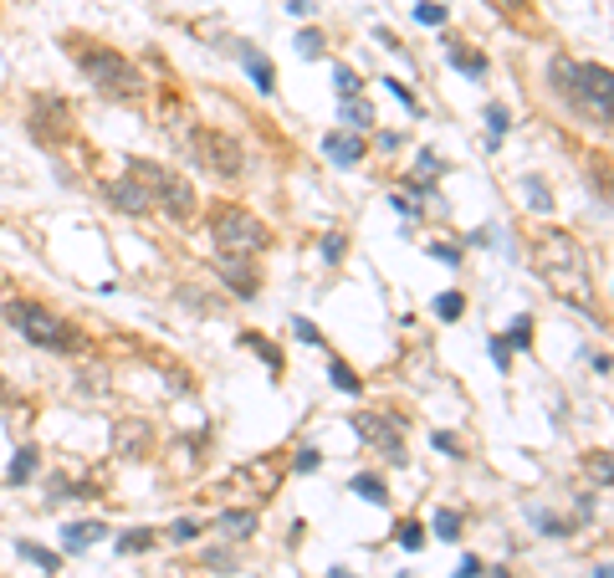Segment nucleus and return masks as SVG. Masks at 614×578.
Instances as JSON below:
<instances>
[{
	"mask_svg": "<svg viewBox=\"0 0 614 578\" xmlns=\"http://www.w3.org/2000/svg\"><path fill=\"white\" fill-rule=\"evenodd\" d=\"M533 261H537L543 281H548L558 298L573 302V307H583V313H594V271H589V251H583L573 235H568V231L537 235V241H533Z\"/></svg>",
	"mask_w": 614,
	"mask_h": 578,
	"instance_id": "1",
	"label": "nucleus"
},
{
	"mask_svg": "<svg viewBox=\"0 0 614 578\" xmlns=\"http://www.w3.org/2000/svg\"><path fill=\"white\" fill-rule=\"evenodd\" d=\"M72 57H78V67L87 72V82H93L103 97H118V103H133V97H143V72L128 62L124 51L93 47V41H78V47H72Z\"/></svg>",
	"mask_w": 614,
	"mask_h": 578,
	"instance_id": "2",
	"label": "nucleus"
},
{
	"mask_svg": "<svg viewBox=\"0 0 614 578\" xmlns=\"http://www.w3.org/2000/svg\"><path fill=\"white\" fill-rule=\"evenodd\" d=\"M5 323H11L26 344L51 348V353H72V348H82V333L72 328V323H62L51 307L32 302V298H11V302H5Z\"/></svg>",
	"mask_w": 614,
	"mask_h": 578,
	"instance_id": "3",
	"label": "nucleus"
},
{
	"mask_svg": "<svg viewBox=\"0 0 614 578\" xmlns=\"http://www.w3.org/2000/svg\"><path fill=\"white\" fill-rule=\"evenodd\" d=\"M553 87L568 97V103H579L583 113H594L599 124H609V67H594V62H558L548 67Z\"/></svg>",
	"mask_w": 614,
	"mask_h": 578,
	"instance_id": "4",
	"label": "nucleus"
},
{
	"mask_svg": "<svg viewBox=\"0 0 614 578\" xmlns=\"http://www.w3.org/2000/svg\"><path fill=\"white\" fill-rule=\"evenodd\" d=\"M210 231H215V246H221V256H256V251H267V225L252 216V210H241V205H225V210H215V220H210Z\"/></svg>",
	"mask_w": 614,
	"mask_h": 578,
	"instance_id": "5",
	"label": "nucleus"
},
{
	"mask_svg": "<svg viewBox=\"0 0 614 578\" xmlns=\"http://www.w3.org/2000/svg\"><path fill=\"white\" fill-rule=\"evenodd\" d=\"M133 179H139L143 189H149V200L154 205H164L174 220H189L195 216V189H189V179L185 174H174L170 164H133Z\"/></svg>",
	"mask_w": 614,
	"mask_h": 578,
	"instance_id": "6",
	"label": "nucleus"
},
{
	"mask_svg": "<svg viewBox=\"0 0 614 578\" xmlns=\"http://www.w3.org/2000/svg\"><path fill=\"white\" fill-rule=\"evenodd\" d=\"M195 154H200L205 170L225 174V179H236L241 170H246V159H241V143L225 139L221 128H200V139H195Z\"/></svg>",
	"mask_w": 614,
	"mask_h": 578,
	"instance_id": "7",
	"label": "nucleus"
},
{
	"mask_svg": "<svg viewBox=\"0 0 614 578\" xmlns=\"http://www.w3.org/2000/svg\"><path fill=\"white\" fill-rule=\"evenodd\" d=\"M353 430H359L379 455H389L394 466H405V425L389 420V415H353Z\"/></svg>",
	"mask_w": 614,
	"mask_h": 578,
	"instance_id": "8",
	"label": "nucleus"
},
{
	"mask_svg": "<svg viewBox=\"0 0 614 578\" xmlns=\"http://www.w3.org/2000/svg\"><path fill=\"white\" fill-rule=\"evenodd\" d=\"M103 195H108V200L124 210V216H143V210L154 205V200H149V189H143L133 174H128V179H108V189H103Z\"/></svg>",
	"mask_w": 614,
	"mask_h": 578,
	"instance_id": "9",
	"label": "nucleus"
},
{
	"mask_svg": "<svg viewBox=\"0 0 614 578\" xmlns=\"http://www.w3.org/2000/svg\"><path fill=\"white\" fill-rule=\"evenodd\" d=\"M149 440L154 436H149V425L143 420H124L118 430H113V451L124 455V461H139V455L149 451Z\"/></svg>",
	"mask_w": 614,
	"mask_h": 578,
	"instance_id": "10",
	"label": "nucleus"
},
{
	"mask_svg": "<svg viewBox=\"0 0 614 578\" xmlns=\"http://www.w3.org/2000/svg\"><path fill=\"white\" fill-rule=\"evenodd\" d=\"M236 57L246 62V72H252V87H256V93H267V97L277 93V67H271L267 57H261V51L246 47V41H236Z\"/></svg>",
	"mask_w": 614,
	"mask_h": 578,
	"instance_id": "11",
	"label": "nucleus"
},
{
	"mask_svg": "<svg viewBox=\"0 0 614 578\" xmlns=\"http://www.w3.org/2000/svg\"><path fill=\"white\" fill-rule=\"evenodd\" d=\"M221 271H225V281H231L236 298H246V302L256 298V271L246 266V256H221Z\"/></svg>",
	"mask_w": 614,
	"mask_h": 578,
	"instance_id": "12",
	"label": "nucleus"
},
{
	"mask_svg": "<svg viewBox=\"0 0 614 578\" xmlns=\"http://www.w3.org/2000/svg\"><path fill=\"white\" fill-rule=\"evenodd\" d=\"M323 154H328L333 164L353 170V164H363V143H359V139H348V133H328V139H323Z\"/></svg>",
	"mask_w": 614,
	"mask_h": 578,
	"instance_id": "13",
	"label": "nucleus"
},
{
	"mask_svg": "<svg viewBox=\"0 0 614 578\" xmlns=\"http://www.w3.org/2000/svg\"><path fill=\"white\" fill-rule=\"evenodd\" d=\"M215 532L241 543V537H252V532H256V512H252V507H231V512L215 517Z\"/></svg>",
	"mask_w": 614,
	"mask_h": 578,
	"instance_id": "14",
	"label": "nucleus"
},
{
	"mask_svg": "<svg viewBox=\"0 0 614 578\" xmlns=\"http://www.w3.org/2000/svg\"><path fill=\"white\" fill-rule=\"evenodd\" d=\"M103 522H67L62 528V547L67 553H82V547H93V543H103Z\"/></svg>",
	"mask_w": 614,
	"mask_h": 578,
	"instance_id": "15",
	"label": "nucleus"
},
{
	"mask_svg": "<svg viewBox=\"0 0 614 578\" xmlns=\"http://www.w3.org/2000/svg\"><path fill=\"white\" fill-rule=\"evenodd\" d=\"M451 67H456L461 78H472V82H481L487 78V57H481V51H466V47H456V41H451Z\"/></svg>",
	"mask_w": 614,
	"mask_h": 578,
	"instance_id": "16",
	"label": "nucleus"
},
{
	"mask_svg": "<svg viewBox=\"0 0 614 578\" xmlns=\"http://www.w3.org/2000/svg\"><path fill=\"white\" fill-rule=\"evenodd\" d=\"M16 553L26 563H36L41 573H57V568H62V553H51V547H41V543H16Z\"/></svg>",
	"mask_w": 614,
	"mask_h": 578,
	"instance_id": "17",
	"label": "nucleus"
},
{
	"mask_svg": "<svg viewBox=\"0 0 614 578\" xmlns=\"http://www.w3.org/2000/svg\"><path fill=\"white\" fill-rule=\"evenodd\" d=\"M348 491H359V497L374 501V507H389V491H384V482H379V476H369V471H363V476H353V482H348Z\"/></svg>",
	"mask_w": 614,
	"mask_h": 578,
	"instance_id": "18",
	"label": "nucleus"
},
{
	"mask_svg": "<svg viewBox=\"0 0 614 578\" xmlns=\"http://www.w3.org/2000/svg\"><path fill=\"white\" fill-rule=\"evenodd\" d=\"M522 195H527V210H537V216H548V210H553V195H548V185H543L537 174L522 179Z\"/></svg>",
	"mask_w": 614,
	"mask_h": 578,
	"instance_id": "19",
	"label": "nucleus"
},
{
	"mask_svg": "<svg viewBox=\"0 0 614 578\" xmlns=\"http://www.w3.org/2000/svg\"><path fill=\"white\" fill-rule=\"evenodd\" d=\"M481 118H487V133H491V149H497V143L507 139V128H512V113L502 108V103H487V113H481Z\"/></svg>",
	"mask_w": 614,
	"mask_h": 578,
	"instance_id": "20",
	"label": "nucleus"
},
{
	"mask_svg": "<svg viewBox=\"0 0 614 578\" xmlns=\"http://www.w3.org/2000/svg\"><path fill=\"white\" fill-rule=\"evenodd\" d=\"M328 379H333V390H348V394H359V390H363V379L353 374L344 359H333V363H328Z\"/></svg>",
	"mask_w": 614,
	"mask_h": 578,
	"instance_id": "21",
	"label": "nucleus"
},
{
	"mask_svg": "<svg viewBox=\"0 0 614 578\" xmlns=\"http://www.w3.org/2000/svg\"><path fill=\"white\" fill-rule=\"evenodd\" d=\"M344 124L348 128H369L374 124V108H369L363 97H344Z\"/></svg>",
	"mask_w": 614,
	"mask_h": 578,
	"instance_id": "22",
	"label": "nucleus"
},
{
	"mask_svg": "<svg viewBox=\"0 0 614 578\" xmlns=\"http://www.w3.org/2000/svg\"><path fill=\"white\" fill-rule=\"evenodd\" d=\"M32 471H36V445H21V451L16 455H11V471H5V476H11V482H26V476H32Z\"/></svg>",
	"mask_w": 614,
	"mask_h": 578,
	"instance_id": "23",
	"label": "nucleus"
},
{
	"mask_svg": "<svg viewBox=\"0 0 614 578\" xmlns=\"http://www.w3.org/2000/svg\"><path fill=\"white\" fill-rule=\"evenodd\" d=\"M435 537H445V543H456L461 537V512L456 507H441V512H435Z\"/></svg>",
	"mask_w": 614,
	"mask_h": 578,
	"instance_id": "24",
	"label": "nucleus"
},
{
	"mask_svg": "<svg viewBox=\"0 0 614 578\" xmlns=\"http://www.w3.org/2000/svg\"><path fill=\"white\" fill-rule=\"evenodd\" d=\"M461 313H466V298H461V292H441V298H435V317H441V323H456Z\"/></svg>",
	"mask_w": 614,
	"mask_h": 578,
	"instance_id": "25",
	"label": "nucleus"
},
{
	"mask_svg": "<svg viewBox=\"0 0 614 578\" xmlns=\"http://www.w3.org/2000/svg\"><path fill=\"white\" fill-rule=\"evenodd\" d=\"M241 344L252 348V353H261V359H267V369H271V374H282V353H277V348H271L267 338H256V333H246V338H241Z\"/></svg>",
	"mask_w": 614,
	"mask_h": 578,
	"instance_id": "26",
	"label": "nucleus"
},
{
	"mask_svg": "<svg viewBox=\"0 0 614 578\" xmlns=\"http://www.w3.org/2000/svg\"><path fill=\"white\" fill-rule=\"evenodd\" d=\"M502 344H512V348H527V344H533V317H527V313L512 317V328H507Z\"/></svg>",
	"mask_w": 614,
	"mask_h": 578,
	"instance_id": "27",
	"label": "nucleus"
},
{
	"mask_svg": "<svg viewBox=\"0 0 614 578\" xmlns=\"http://www.w3.org/2000/svg\"><path fill=\"white\" fill-rule=\"evenodd\" d=\"M149 547H154V532L149 528H133V532L118 537V553H149Z\"/></svg>",
	"mask_w": 614,
	"mask_h": 578,
	"instance_id": "28",
	"label": "nucleus"
},
{
	"mask_svg": "<svg viewBox=\"0 0 614 578\" xmlns=\"http://www.w3.org/2000/svg\"><path fill=\"white\" fill-rule=\"evenodd\" d=\"M292 47H298V57L317 62V57H323V32H313V26H307V32H298V41H292Z\"/></svg>",
	"mask_w": 614,
	"mask_h": 578,
	"instance_id": "29",
	"label": "nucleus"
},
{
	"mask_svg": "<svg viewBox=\"0 0 614 578\" xmlns=\"http://www.w3.org/2000/svg\"><path fill=\"white\" fill-rule=\"evenodd\" d=\"M333 87H338V97H359V72L353 67H333Z\"/></svg>",
	"mask_w": 614,
	"mask_h": 578,
	"instance_id": "30",
	"label": "nucleus"
},
{
	"mask_svg": "<svg viewBox=\"0 0 614 578\" xmlns=\"http://www.w3.org/2000/svg\"><path fill=\"white\" fill-rule=\"evenodd\" d=\"M399 547L420 553V547H426V528H420V522H399Z\"/></svg>",
	"mask_w": 614,
	"mask_h": 578,
	"instance_id": "31",
	"label": "nucleus"
},
{
	"mask_svg": "<svg viewBox=\"0 0 614 578\" xmlns=\"http://www.w3.org/2000/svg\"><path fill=\"white\" fill-rule=\"evenodd\" d=\"M292 338H298V344H307V348H317V344H323V333H317V323H307V317H292Z\"/></svg>",
	"mask_w": 614,
	"mask_h": 578,
	"instance_id": "32",
	"label": "nucleus"
},
{
	"mask_svg": "<svg viewBox=\"0 0 614 578\" xmlns=\"http://www.w3.org/2000/svg\"><path fill=\"white\" fill-rule=\"evenodd\" d=\"M415 21H426V26H445V5H430V0H420V5H415Z\"/></svg>",
	"mask_w": 614,
	"mask_h": 578,
	"instance_id": "33",
	"label": "nucleus"
},
{
	"mask_svg": "<svg viewBox=\"0 0 614 578\" xmlns=\"http://www.w3.org/2000/svg\"><path fill=\"white\" fill-rule=\"evenodd\" d=\"M415 170H420V179H435V174H445V159H441V154H430V149H426Z\"/></svg>",
	"mask_w": 614,
	"mask_h": 578,
	"instance_id": "34",
	"label": "nucleus"
},
{
	"mask_svg": "<svg viewBox=\"0 0 614 578\" xmlns=\"http://www.w3.org/2000/svg\"><path fill=\"white\" fill-rule=\"evenodd\" d=\"M170 537L174 543H189V537H200V522H195V517H179V522L170 528Z\"/></svg>",
	"mask_w": 614,
	"mask_h": 578,
	"instance_id": "35",
	"label": "nucleus"
},
{
	"mask_svg": "<svg viewBox=\"0 0 614 578\" xmlns=\"http://www.w3.org/2000/svg\"><path fill=\"white\" fill-rule=\"evenodd\" d=\"M533 522H537V532H543V537H564V517H548V512H533Z\"/></svg>",
	"mask_w": 614,
	"mask_h": 578,
	"instance_id": "36",
	"label": "nucleus"
},
{
	"mask_svg": "<svg viewBox=\"0 0 614 578\" xmlns=\"http://www.w3.org/2000/svg\"><path fill=\"white\" fill-rule=\"evenodd\" d=\"M487 5L497 11V16H507V21H512V16H527V0H487Z\"/></svg>",
	"mask_w": 614,
	"mask_h": 578,
	"instance_id": "37",
	"label": "nucleus"
},
{
	"mask_svg": "<svg viewBox=\"0 0 614 578\" xmlns=\"http://www.w3.org/2000/svg\"><path fill=\"white\" fill-rule=\"evenodd\" d=\"M430 445H435V451H445V455H466V451H461V440L451 436V430H435V436H430Z\"/></svg>",
	"mask_w": 614,
	"mask_h": 578,
	"instance_id": "38",
	"label": "nucleus"
},
{
	"mask_svg": "<svg viewBox=\"0 0 614 578\" xmlns=\"http://www.w3.org/2000/svg\"><path fill=\"white\" fill-rule=\"evenodd\" d=\"M430 256H435V261H445V266H461V251L445 246V241H430Z\"/></svg>",
	"mask_w": 614,
	"mask_h": 578,
	"instance_id": "39",
	"label": "nucleus"
},
{
	"mask_svg": "<svg viewBox=\"0 0 614 578\" xmlns=\"http://www.w3.org/2000/svg\"><path fill=\"white\" fill-rule=\"evenodd\" d=\"M292 466H298V471H317V466H323V455H317V445H302Z\"/></svg>",
	"mask_w": 614,
	"mask_h": 578,
	"instance_id": "40",
	"label": "nucleus"
},
{
	"mask_svg": "<svg viewBox=\"0 0 614 578\" xmlns=\"http://www.w3.org/2000/svg\"><path fill=\"white\" fill-rule=\"evenodd\" d=\"M384 87H389V93H394V97H399V103H405V108H409V113L420 108V103H415V93H409L405 82H394V78H384Z\"/></svg>",
	"mask_w": 614,
	"mask_h": 578,
	"instance_id": "41",
	"label": "nucleus"
},
{
	"mask_svg": "<svg viewBox=\"0 0 614 578\" xmlns=\"http://www.w3.org/2000/svg\"><path fill=\"white\" fill-rule=\"evenodd\" d=\"M323 261H344V235H338V231L323 241Z\"/></svg>",
	"mask_w": 614,
	"mask_h": 578,
	"instance_id": "42",
	"label": "nucleus"
},
{
	"mask_svg": "<svg viewBox=\"0 0 614 578\" xmlns=\"http://www.w3.org/2000/svg\"><path fill=\"white\" fill-rule=\"evenodd\" d=\"M491 363H497V369H512V353H507L502 338H491Z\"/></svg>",
	"mask_w": 614,
	"mask_h": 578,
	"instance_id": "43",
	"label": "nucleus"
},
{
	"mask_svg": "<svg viewBox=\"0 0 614 578\" xmlns=\"http://www.w3.org/2000/svg\"><path fill=\"white\" fill-rule=\"evenodd\" d=\"M456 578H481V558H472V553H466V558H461V568H456Z\"/></svg>",
	"mask_w": 614,
	"mask_h": 578,
	"instance_id": "44",
	"label": "nucleus"
},
{
	"mask_svg": "<svg viewBox=\"0 0 614 578\" xmlns=\"http://www.w3.org/2000/svg\"><path fill=\"white\" fill-rule=\"evenodd\" d=\"M394 210H399V216H405V220H415V216H420V205H415V200H405V195H394Z\"/></svg>",
	"mask_w": 614,
	"mask_h": 578,
	"instance_id": "45",
	"label": "nucleus"
},
{
	"mask_svg": "<svg viewBox=\"0 0 614 578\" xmlns=\"http://www.w3.org/2000/svg\"><path fill=\"white\" fill-rule=\"evenodd\" d=\"M287 11H292V16H313L317 0H287Z\"/></svg>",
	"mask_w": 614,
	"mask_h": 578,
	"instance_id": "46",
	"label": "nucleus"
},
{
	"mask_svg": "<svg viewBox=\"0 0 614 578\" xmlns=\"http://www.w3.org/2000/svg\"><path fill=\"white\" fill-rule=\"evenodd\" d=\"M594 476H599V486H609V455H594Z\"/></svg>",
	"mask_w": 614,
	"mask_h": 578,
	"instance_id": "47",
	"label": "nucleus"
},
{
	"mask_svg": "<svg viewBox=\"0 0 614 578\" xmlns=\"http://www.w3.org/2000/svg\"><path fill=\"white\" fill-rule=\"evenodd\" d=\"M594 578H609V568H594Z\"/></svg>",
	"mask_w": 614,
	"mask_h": 578,
	"instance_id": "48",
	"label": "nucleus"
},
{
	"mask_svg": "<svg viewBox=\"0 0 614 578\" xmlns=\"http://www.w3.org/2000/svg\"><path fill=\"white\" fill-rule=\"evenodd\" d=\"M328 578H348V573H344V568H333V573H328Z\"/></svg>",
	"mask_w": 614,
	"mask_h": 578,
	"instance_id": "49",
	"label": "nucleus"
}]
</instances>
